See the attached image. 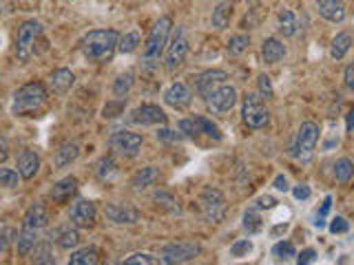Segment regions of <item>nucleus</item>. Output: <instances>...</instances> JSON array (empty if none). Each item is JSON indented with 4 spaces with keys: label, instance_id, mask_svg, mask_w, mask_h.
<instances>
[{
    "label": "nucleus",
    "instance_id": "23",
    "mask_svg": "<svg viewBox=\"0 0 354 265\" xmlns=\"http://www.w3.org/2000/svg\"><path fill=\"white\" fill-rule=\"evenodd\" d=\"M51 241H56L60 248L71 250V248H76L78 243H80V232L76 228H71V226L58 228L54 235H51Z\"/></svg>",
    "mask_w": 354,
    "mask_h": 265
},
{
    "label": "nucleus",
    "instance_id": "3",
    "mask_svg": "<svg viewBox=\"0 0 354 265\" xmlns=\"http://www.w3.org/2000/svg\"><path fill=\"white\" fill-rule=\"evenodd\" d=\"M317 140H319V126L315 122H304L295 135L293 146H290V157H293L295 162L308 164L312 155H315Z\"/></svg>",
    "mask_w": 354,
    "mask_h": 265
},
{
    "label": "nucleus",
    "instance_id": "39",
    "mask_svg": "<svg viewBox=\"0 0 354 265\" xmlns=\"http://www.w3.org/2000/svg\"><path fill=\"white\" fill-rule=\"evenodd\" d=\"M18 171H12V168H0V186L3 188H18V182H20Z\"/></svg>",
    "mask_w": 354,
    "mask_h": 265
},
{
    "label": "nucleus",
    "instance_id": "10",
    "mask_svg": "<svg viewBox=\"0 0 354 265\" xmlns=\"http://www.w3.org/2000/svg\"><path fill=\"white\" fill-rule=\"evenodd\" d=\"M186 53H189V40L182 27L175 29L173 40L166 45V69L175 71L177 67H182V62L186 60Z\"/></svg>",
    "mask_w": 354,
    "mask_h": 265
},
{
    "label": "nucleus",
    "instance_id": "24",
    "mask_svg": "<svg viewBox=\"0 0 354 265\" xmlns=\"http://www.w3.org/2000/svg\"><path fill=\"white\" fill-rule=\"evenodd\" d=\"M78 155H80V146L78 144H71V142L62 144L56 151V155H54V166L56 168H67L71 162H76Z\"/></svg>",
    "mask_w": 354,
    "mask_h": 265
},
{
    "label": "nucleus",
    "instance_id": "51",
    "mask_svg": "<svg viewBox=\"0 0 354 265\" xmlns=\"http://www.w3.org/2000/svg\"><path fill=\"white\" fill-rule=\"evenodd\" d=\"M158 140L160 142H177V140H180V135L169 131V129H162V131H158Z\"/></svg>",
    "mask_w": 354,
    "mask_h": 265
},
{
    "label": "nucleus",
    "instance_id": "18",
    "mask_svg": "<svg viewBox=\"0 0 354 265\" xmlns=\"http://www.w3.org/2000/svg\"><path fill=\"white\" fill-rule=\"evenodd\" d=\"M16 168H18V175L23 179H34L40 171V157L38 153L34 151H23L18 155V162H16Z\"/></svg>",
    "mask_w": 354,
    "mask_h": 265
},
{
    "label": "nucleus",
    "instance_id": "43",
    "mask_svg": "<svg viewBox=\"0 0 354 265\" xmlns=\"http://www.w3.org/2000/svg\"><path fill=\"white\" fill-rule=\"evenodd\" d=\"M244 228L251 232V235H255V232L262 230V219H259L253 210L246 212V215H244Z\"/></svg>",
    "mask_w": 354,
    "mask_h": 265
},
{
    "label": "nucleus",
    "instance_id": "30",
    "mask_svg": "<svg viewBox=\"0 0 354 265\" xmlns=\"http://www.w3.org/2000/svg\"><path fill=\"white\" fill-rule=\"evenodd\" d=\"M297 16L295 12H290V9H284V12L279 14V31L284 34L286 38L295 36L297 34Z\"/></svg>",
    "mask_w": 354,
    "mask_h": 265
},
{
    "label": "nucleus",
    "instance_id": "49",
    "mask_svg": "<svg viewBox=\"0 0 354 265\" xmlns=\"http://www.w3.org/2000/svg\"><path fill=\"white\" fill-rule=\"evenodd\" d=\"M315 259H317V252L312 250V248H308V250H304V252H301L299 257H297V263H299V265H306V263H312Z\"/></svg>",
    "mask_w": 354,
    "mask_h": 265
},
{
    "label": "nucleus",
    "instance_id": "52",
    "mask_svg": "<svg viewBox=\"0 0 354 265\" xmlns=\"http://www.w3.org/2000/svg\"><path fill=\"white\" fill-rule=\"evenodd\" d=\"M273 186H275L277 190H281V193H288V190H290L286 175H277V177H275V182H273Z\"/></svg>",
    "mask_w": 354,
    "mask_h": 265
},
{
    "label": "nucleus",
    "instance_id": "40",
    "mask_svg": "<svg viewBox=\"0 0 354 265\" xmlns=\"http://www.w3.org/2000/svg\"><path fill=\"white\" fill-rule=\"evenodd\" d=\"M273 254L279 259H293V257H297V250L290 241H279L277 246L273 248Z\"/></svg>",
    "mask_w": 354,
    "mask_h": 265
},
{
    "label": "nucleus",
    "instance_id": "9",
    "mask_svg": "<svg viewBox=\"0 0 354 265\" xmlns=\"http://www.w3.org/2000/svg\"><path fill=\"white\" fill-rule=\"evenodd\" d=\"M111 151L122 157H135L142 148V135L131 133V131H118L111 135L109 140Z\"/></svg>",
    "mask_w": 354,
    "mask_h": 265
},
{
    "label": "nucleus",
    "instance_id": "12",
    "mask_svg": "<svg viewBox=\"0 0 354 265\" xmlns=\"http://www.w3.org/2000/svg\"><path fill=\"white\" fill-rule=\"evenodd\" d=\"M104 215L116 226H131L140 221V210L127 204H107L104 206Z\"/></svg>",
    "mask_w": 354,
    "mask_h": 265
},
{
    "label": "nucleus",
    "instance_id": "48",
    "mask_svg": "<svg viewBox=\"0 0 354 265\" xmlns=\"http://www.w3.org/2000/svg\"><path fill=\"white\" fill-rule=\"evenodd\" d=\"M275 204H277V201H275V197H270V195H264V197H259L257 201H255V208L257 210H270V208H275Z\"/></svg>",
    "mask_w": 354,
    "mask_h": 265
},
{
    "label": "nucleus",
    "instance_id": "27",
    "mask_svg": "<svg viewBox=\"0 0 354 265\" xmlns=\"http://www.w3.org/2000/svg\"><path fill=\"white\" fill-rule=\"evenodd\" d=\"M98 261H100V252L93 246L71 252V257H69V265H96Z\"/></svg>",
    "mask_w": 354,
    "mask_h": 265
},
{
    "label": "nucleus",
    "instance_id": "50",
    "mask_svg": "<svg viewBox=\"0 0 354 265\" xmlns=\"http://www.w3.org/2000/svg\"><path fill=\"white\" fill-rule=\"evenodd\" d=\"M330 204H332V197H326V201H324V206H321V210H319V217H317V221H315V226H324V217L328 215V210H330Z\"/></svg>",
    "mask_w": 354,
    "mask_h": 265
},
{
    "label": "nucleus",
    "instance_id": "44",
    "mask_svg": "<svg viewBox=\"0 0 354 265\" xmlns=\"http://www.w3.org/2000/svg\"><path fill=\"white\" fill-rule=\"evenodd\" d=\"M253 250V243L248 241V239H239L235 241L233 246H231V257H244V254H248Z\"/></svg>",
    "mask_w": 354,
    "mask_h": 265
},
{
    "label": "nucleus",
    "instance_id": "6",
    "mask_svg": "<svg viewBox=\"0 0 354 265\" xmlns=\"http://www.w3.org/2000/svg\"><path fill=\"white\" fill-rule=\"evenodd\" d=\"M200 206H202V215L208 224H220L226 215V199L220 188L206 186L200 195Z\"/></svg>",
    "mask_w": 354,
    "mask_h": 265
},
{
    "label": "nucleus",
    "instance_id": "4",
    "mask_svg": "<svg viewBox=\"0 0 354 265\" xmlns=\"http://www.w3.org/2000/svg\"><path fill=\"white\" fill-rule=\"evenodd\" d=\"M171 27H173V20L169 16H162L158 23H155L147 42H144V51H142V56L147 62H155L162 58V53L166 51V45H169Z\"/></svg>",
    "mask_w": 354,
    "mask_h": 265
},
{
    "label": "nucleus",
    "instance_id": "33",
    "mask_svg": "<svg viewBox=\"0 0 354 265\" xmlns=\"http://www.w3.org/2000/svg\"><path fill=\"white\" fill-rule=\"evenodd\" d=\"M138 45H140V34H138V31H129V34L120 36V40H118V51H122V53H133L135 49H138Z\"/></svg>",
    "mask_w": 354,
    "mask_h": 265
},
{
    "label": "nucleus",
    "instance_id": "19",
    "mask_svg": "<svg viewBox=\"0 0 354 265\" xmlns=\"http://www.w3.org/2000/svg\"><path fill=\"white\" fill-rule=\"evenodd\" d=\"M49 226V215H47V210L43 204H34V206H29V210L25 212V219H23V228L27 230H45Z\"/></svg>",
    "mask_w": 354,
    "mask_h": 265
},
{
    "label": "nucleus",
    "instance_id": "5",
    "mask_svg": "<svg viewBox=\"0 0 354 265\" xmlns=\"http://www.w3.org/2000/svg\"><path fill=\"white\" fill-rule=\"evenodd\" d=\"M43 34V25L38 20H27V23L20 25L18 34H16V58L20 62H27L36 51V40Z\"/></svg>",
    "mask_w": 354,
    "mask_h": 265
},
{
    "label": "nucleus",
    "instance_id": "11",
    "mask_svg": "<svg viewBox=\"0 0 354 265\" xmlns=\"http://www.w3.org/2000/svg\"><path fill=\"white\" fill-rule=\"evenodd\" d=\"M228 80V73L222 71V69H213V71H204L202 76L193 78V84H195V93L200 95V98L208 100L211 95L222 87V84Z\"/></svg>",
    "mask_w": 354,
    "mask_h": 265
},
{
    "label": "nucleus",
    "instance_id": "37",
    "mask_svg": "<svg viewBox=\"0 0 354 265\" xmlns=\"http://www.w3.org/2000/svg\"><path fill=\"white\" fill-rule=\"evenodd\" d=\"M177 129H180V133H184L186 137H200V135H202V124H200V118L182 120L180 124H177Z\"/></svg>",
    "mask_w": 354,
    "mask_h": 265
},
{
    "label": "nucleus",
    "instance_id": "22",
    "mask_svg": "<svg viewBox=\"0 0 354 265\" xmlns=\"http://www.w3.org/2000/svg\"><path fill=\"white\" fill-rule=\"evenodd\" d=\"M74 82H76V76L69 69H58V71H54V73H51V80H49L51 91L58 93V95H65L71 87H74Z\"/></svg>",
    "mask_w": 354,
    "mask_h": 265
},
{
    "label": "nucleus",
    "instance_id": "54",
    "mask_svg": "<svg viewBox=\"0 0 354 265\" xmlns=\"http://www.w3.org/2000/svg\"><path fill=\"white\" fill-rule=\"evenodd\" d=\"M346 87L354 91V65H350L346 69Z\"/></svg>",
    "mask_w": 354,
    "mask_h": 265
},
{
    "label": "nucleus",
    "instance_id": "8",
    "mask_svg": "<svg viewBox=\"0 0 354 265\" xmlns=\"http://www.w3.org/2000/svg\"><path fill=\"white\" fill-rule=\"evenodd\" d=\"M202 246L197 241H180V243H169L162 248V263H189L200 257Z\"/></svg>",
    "mask_w": 354,
    "mask_h": 265
},
{
    "label": "nucleus",
    "instance_id": "45",
    "mask_svg": "<svg viewBox=\"0 0 354 265\" xmlns=\"http://www.w3.org/2000/svg\"><path fill=\"white\" fill-rule=\"evenodd\" d=\"M259 98L262 100H268L270 95H273V84H270V78L268 76H259Z\"/></svg>",
    "mask_w": 354,
    "mask_h": 265
},
{
    "label": "nucleus",
    "instance_id": "36",
    "mask_svg": "<svg viewBox=\"0 0 354 265\" xmlns=\"http://www.w3.org/2000/svg\"><path fill=\"white\" fill-rule=\"evenodd\" d=\"M248 47H251V38L246 34H237L228 42V53H231V56H239V53H244Z\"/></svg>",
    "mask_w": 354,
    "mask_h": 265
},
{
    "label": "nucleus",
    "instance_id": "14",
    "mask_svg": "<svg viewBox=\"0 0 354 265\" xmlns=\"http://www.w3.org/2000/svg\"><path fill=\"white\" fill-rule=\"evenodd\" d=\"M131 120L142 126H155V124H166V115L158 104H142L131 113Z\"/></svg>",
    "mask_w": 354,
    "mask_h": 265
},
{
    "label": "nucleus",
    "instance_id": "35",
    "mask_svg": "<svg viewBox=\"0 0 354 265\" xmlns=\"http://www.w3.org/2000/svg\"><path fill=\"white\" fill-rule=\"evenodd\" d=\"M113 173H116V162H113V157L111 155H104L98 159V164H96V175L100 179H109Z\"/></svg>",
    "mask_w": 354,
    "mask_h": 265
},
{
    "label": "nucleus",
    "instance_id": "1",
    "mask_svg": "<svg viewBox=\"0 0 354 265\" xmlns=\"http://www.w3.org/2000/svg\"><path fill=\"white\" fill-rule=\"evenodd\" d=\"M118 31L113 29H96L89 31V34L82 38L80 47L85 58L89 62H96V65H104V62H111L113 53L118 49Z\"/></svg>",
    "mask_w": 354,
    "mask_h": 265
},
{
    "label": "nucleus",
    "instance_id": "32",
    "mask_svg": "<svg viewBox=\"0 0 354 265\" xmlns=\"http://www.w3.org/2000/svg\"><path fill=\"white\" fill-rule=\"evenodd\" d=\"M352 175H354V164H352V159L341 157L339 162L335 164V177H337V182L346 184V182H350V177H352Z\"/></svg>",
    "mask_w": 354,
    "mask_h": 265
},
{
    "label": "nucleus",
    "instance_id": "42",
    "mask_svg": "<svg viewBox=\"0 0 354 265\" xmlns=\"http://www.w3.org/2000/svg\"><path fill=\"white\" fill-rule=\"evenodd\" d=\"M122 263H127V265H135V263H142V265H153V263H158V259L151 257V254L147 252H138V254H131V257H127Z\"/></svg>",
    "mask_w": 354,
    "mask_h": 265
},
{
    "label": "nucleus",
    "instance_id": "16",
    "mask_svg": "<svg viewBox=\"0 0 354 265\" xmlns=\"http://www.w3.org/2000/svg\"><path fill=\"white\" fill-rule=\"evenodd\" d=\"M164 102L173 109H186L193 102V93L184 82H173L164 93Z\"/></svg>",
    "mask_w": 354,
    "mask_h": 265
},
{
    "label": "nucleus",
    "instance_id": "2",
    "mask_svg": "<svg viewBox=\"0 0 354 265\" xmlns=\"http://www.w3.org/2000/svg\"><path fill=\"white\" fill-rule=\"evenodd\" d=\"M49 100V93L45 89L43 82H29L25 84L14 95V104H12V111L14 115H20V118H27V115H34L38 113Z\"/></svg>",
    "mask_w": 354,
    "mask_h": 265
},
{
    "label": "nucleus",
    "instance_id": "26",
    "mask_svg": "<svg viewBox=\"0 0 354 265\" xmlns=\"http://www.w3.org/2000/svg\"><path fill=\"white\" fill-rule=\"evenodd\" d=\"M36 239H38V232L36 230H27L23 228V232L16 237V250H18V257H27V254L34 252L36 248Z\"/></svg>",
    "mask_w": 354,
    "mask_h": 265
},
{
    "label": "nucleus",
    "instance_id": "56",
    "mask_svg": "<svg viewBox=\"0 0 354 265\" xmlns=\"http://www.w3.org/2000/svg\"><path fill=\"white\" fill-rule=\"evenodd\" d=\"M346 129H348V131H352V129H354V109L346 115Z\"/></svg>",
    "mask_w": 354,
    "mask_h": 265
},
{
    "label": "nucleus",
    "instance_id": "17",
    "mask_svg": "<svg viewBox=\"0 0 354 265\" xmlns=\"http://www.w3.org/2000/svg\"><path fill=\"white\" fill-rule=\"evenodd\" d=\"M319 16L328 23H343L346 18V0H317Z\"/></svg>",
    "mask_w": 354,
    "mask_h": 265
},
{
    "label": "nucleus",
    "instance_id": "28",
    "mask_svg": "<svg viewBox=\"0 0 354 265\" xmlns=\"http://www.w3.org/2000/svg\"><path fill=\"white\" fill-rule=\"evenodd\" d=\"M158 168H153V166H147V168H142V171H138L133 175L131 179V186L133 188H138V190H144V188H149L153 186L155 182H158Z\"/></svg>",
    "mask_w": 354,
    "mask_h": 265
},
{
    "label": "nucleus",
    "instance_id": "29",
    "mask_svg": "<svg viewBox=\"0 0 354 265\" xmlns=\"http://www.w3.org/2000/svg\"><path fill=\"white\" fill-rule=\"evenodd\" d=\"M231 14H233V5L231 3L217 5V9L213 12V27L217 31H224L228 27V23H231Z\"/></svg>",
    "mask_w": 354,
    "mask_h": 265
},
{
    "label": "nucleus",
    "instance_id": "38",
    "mask_svg": "<svg viewBox=\"0 0 354 265\" xmlns=\"http://www.w3.org/2000/svg\"><path fill=\"white\" fill-rule=\"evenodd\" d=\"M34 261L36 263H56L54 252H51V246H49L47 241L34 248Z\"/></svg>",
    "mask_w": 354,
    "mask_h": 265
},
{
    "label": "nucleus",
    "instance_id": "47",
    "mask_svg": "<svg viewBox=\"0 0 354 265\" xmlns=\"http://www.w3.org/2000/svg\"><path fill=\"white\" fill-rule=\"evenodd\" d=\"M124 111V102H109L104 106V118H118Z\"/></svg>",
    "mask_w": 354,
    "mask_h": 265
},
{
    "label": "nucleus",
    "instance_id": "7",
    "mask_svg": "<svg viewBox=\"0 0 354 265\" xmlns=\"http://www.w3.org/2000/svg\"><path fill=\"white\" fill-rule=\"evenodd\" d=\"M242 118L251 129H264L270 122V113L266 111V106L259 98V93H246L244 104H242Z\"/></svg>",
    "mask_w": 354,
    "mask_h": 265
},
{
    "label": "nucleus",
    "instance_id": "13",
    "mask_svg": "<svg viewBox=\"0 0 354 265\" xmlns=\"http://www.w3.org/2000/svg\"><path fill=\"white\" fill-rule=\"evenodd\" d=\"M96 217H98V210H96V204L93 201H87V199H80L74 204L69 212V219L71 224L76 228H91L96 224Z\"/></svg>",
    "mask_w": 354,
    "mask_h": 265
},
{
    "label": "nucleus",
    "instance_id": "55",
    "mask_svg": "<svg viewBox=\"0 0 354 265\" xmlns=\"http://www.w3.org/2000/svg\"><path fill=\"white\" fill-rule=\"evenodd\" d=\"M7 157H9V148H7L5 142H0V164H3Z\"/></svg>",
    "mask_w": 354,
    "mask_h": 265
},
{
    "label": "nucleus",
    "instance_id": "20",
    "mask_svg": "<svg viewBox=\"0 0 354 265\" xmlns=\"http://www.w3.org/2000/svg\"><path fill=\"white\" fill-rule=\"evenodd\" d=\"M76 190H78V179L76 177H65V179H60V182L51 188V199L58 201V204H65V201H69L71 197L76 195Z\"/></svg>",
    "mask_w": 354,
    "mask_h": 265
},
{
    "label": "nucleus",
    "instance_id": "41",
    "mask_svg": "<svg viewBox=\"0 0 354 265\" xmlns=\"http://www.w3.org/2000/svg\"><path fill=\"white\" fill-rule=\"evenodd\" d=\"M18 232L14 228H0V252H5L12 243H16Z\"/></svg>",
    "mask_w": 354,
    "mask_h": 265
},
{
    "label": "nucleus",
    "instance_id": "25",
    "mask_svg": "<svg viewBox=\"0 0 354 265\" xmlns=\"http://www.w3.org/2000/svg\"><path fill=\"white\" fill-rule=\"evenodd\" d=\"M352 47V36L348 31H343V34H337L330 42V58L332 60H343L346 58V53L350 51Z\"/></svg>",
    "mask_w": 354,
    "mask_h": 265
},
{
    "label": "nucleus",
    "instance_id": "21",
    "mask_svg": "<svg viewBox=\"0 0 354 265\" xmlns=\"http://www.w3.org/2000/svg\"><path fill=\"white\" fill-rule=\"evenodd\" d=\"M262 56H264V62H266V65H277V62H279V60H284V56H286L284 42L277 40V38H268V40H264V45H262Z\"/></svg>",
    "mask_w": 354,
    "mask_h": 265
},
{
    "label": "nucleus",
    "instance_id": "53",
    "mask_svg": "<svg viewBox=\"0 0 354 265\" xmlns=\"http://www.w3.org/2000/svg\"><path fill=\"white\" fill-rule=\"evenodd\" d=\"M293 195H295V199H308L310 197V188L308 186H295Z\"/></svg>",
    "mask_w": 354,
    "mask_h": 265
},
{
    "label": "nucleus",
    "instance_id": "46",
    "mask_svg": "<svg viewBox=\"0 0 354 265\" xmlns=\"http://www.w3.org/2000/svg\"><path fill=\"white\" fill-rule=\"evenodd\" d=\"M348 230H350V224L343 217H335V219H332L330 232H335V235H343V232H348Z\"/></svg>",
    "mask_w": 354,
    "mask_h": 265
},
{
    "label": "nucleus",
    "instance_id": "34",
    "mask_svg": "<svg viewBox=\"0 0 354 265\" xmlns=\"http://www.w3.org/2000/svg\"><path fill=\"white\" fill-rule=\"evenodd\" d=\"M135 76H133V71H127V73H122V76H118V80H116V84H113V93L118 95V98H122V95H127L129 91H131V87H133V80Z\"/></svg>",
    "mask_w": 354,
    "mask_h": 265
},
{
    "label": "nucleus",
    "instance_id": "15",
    "mask_svg": "<svg viewBox=\"0 0 354 265\" xmlns=\"http://www.w3.org/2000/svg\"><path fill=\"white\" fill-rule=\"evenodd\" d=\"M206 102H208V106H211V111L226 113V111H231L233 106L237 104V91L233 87H226V84H222V87L217 89Z\"/></svg>",
    "mask_w": 354,
    "mask_h": 265
},
{
    "label": "nucleus",
    "instance_id": "31",
    "mask_svg": "<svg viewBox=\"0 0 354 265\" xmlns=\"http://www.w3.org/2000/svg\"><path fill=\"white\" fill-rule=\"evenodd\" d=\"M153 201L158 204V208L171 212V215H177V212H180V206H177V201H175V197L171 193H164V190H160V193L153 195Z\"/></svg>",
    "mask_w": 354,
    "mask_h": 265
}]
</instances>
